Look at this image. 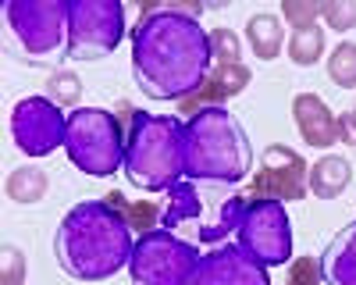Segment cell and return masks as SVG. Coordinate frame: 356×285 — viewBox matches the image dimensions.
Masks as SVG:
<instances>
[{
	"instance_id": "cell-1",
	"label": "cell",
	"mask_w": 356,
	"mask_h": 285,
	"mask_svg": "<svg viewBox=\"0 0 356 285\" xmlns=\"http://www.w3.org/2000/svg\"><path fill=\"white\" fill-rule=\"evenodd\" d=\"M203 4H146L132 28V75L150 100H189L211 75V36L200 25Z\"/></svg>"
},
{
	"instance_id": "cell-2",
	"label": "cell",
	"mask_w": 356,
	"mask_h": 285,
	"mask_svg": "<svg viewBox=\"0 0 356 285\" xmlns=\"http://www.w3.org/2000/svg\"><path fill=\"white\" fill-rule=\"evenodd\" d=\"M136 250L132 225L111 200L75 204L54 236V253L61 271L75 282H104L125 271Z\"/></svg>"
},
{
	"instance_id": "cell-3",
	"label": "cell",
	"mask_w": 356,
	"mask_h": 285,
	"mask_svg": "<svg viewBox=\"0 0 356 285\" xmlns=\"http://www.w3.org/2000/svg\"><path fill=\"white\" fill-rule=\"evenodd\" d=\"M253 171V147L228 107L186 118V179L196 186H239Z\"/></svg>"
},
{
	"instance_id": "cell-4",
	"label": "cell",
	"mask_w": 356,
	"mask_h": 285,
	"mask_svg": "<svg viewBox=\"0 0 356 285\" xmlns=\"http://www.w3.org/2000/svg\"><path fill=\"white\" fill-rule=\"evenodd\" d=\"M125 179L139 193H168L186 179V122L136 111L125 129Z\"/></svg>"
},
{
	"instance_id": "cell-5",
	"label": "cell",
	"mask_w": 356,
	"mask_h": 285,
	"mask_svg": "<svg viewBox=\"0 0 356 285\" xmlns=\"http://www.w3.org/2000/svg\"><path fill=\"white\" fill-rule=\"evenodd\" d=\"M8 36L29 68L61 72L68 57V0H11L4 8Z\"/></svg>"
},
{
	"instance_id": "cell-6",
	"label": "cell",
	"mask_w": 356,
	"mask_h": 285,
	"mask_svg": "<svg viewBox=\"0 0 356 285\" xmlns=\"http://www.w3.org/2000/svg\"><path fill=\"white\" fill-rule=\"evenodd\" d=\"M65 154L89 179H111L125 168V129L104 107H79L68 114Z\"/></svg>"
},
{
	"instance_id": "cell-7",
	"label": "cell",
	"mask_w": 356,
	"mask_h": 285,
	"mask_svg": "<svg viewBox=\"0 0 356 285\" xmlns=\"http://www.w3.org/2000/svg\"><path fill=\"white\" fill-rule=\"evenodd\" d=\"M246 207V196L235 193L221 204H211V196L203 193V186L182 179L178 186H171L161 200V228L175 232V228H196V239L200 243H211V246H225L228 236H235V221H239Z\"/></svg>"
},
{
	"instance_id": "cell-8",
	"label": "cell",
	"mask_w": 356,
	"mask_h": 285,
	"mask_svg": "<svg viewBox=\"0 0 356 285\" xmlns=\"http://www.w3.org/2000/svg\"><path fill=\"white\" fill-rule=\"evenodd\" d=\"M200 256L203 253L193 239H182L168 228H154L136 239L129 278L132 285H193Z\"/></svg>"
},
{
	"instance_id": "cell-9",
	"label": "cell",
	"mask_w": 356,
	"mask_h": 285,
	"mask_svg": "<svg viewBox=\"0 0 356 285\" xmlns=\"http://www.w3.org/2000/svg\"><path fill=\"white\" fill-rule=\"evenodd\" d=\"M235 246L267 271L292 264V221L285 204H278V200H246L239 221H235Z\"/></svg>"
},
{
	"instance_id": "cell-10",
	"label": "cell",
	"mask_w": 356,
	"mask_h": 285,
	"mask_svg": "<svg viewBox=\"0 0 356 285\" xmlns=\"http://www.w3.org/2000/svg\"><path fill=\"white\" fill-rule=\"evenodd\" d=\"M125 40L122 0H68V57L104 61Z\"/></svg>"
},
{
	"instance_id": "cell-11",
	"label": "cell",
	"mask_w": 356,
	"mask_h": 285,
	"mask_svg": "<svg viewBox=\"0 0 356 285\" xmlns=\"http://www.w3.org/2000/svg\"><path fill=\"white\" fill-rule=\"evenodd\" d=\"M68 114L50 97H25L11 107V139L25 157H50L54 150H65Z\"/></svg>"
},
{
	"instance_id": "cell-12",
	"label": "cell",
	"mask_w": 356,
	"mask_h": 285,
	"mask_svg": "<svg viewBox=\"0 0 356 285\" xmlns=\"http://www.w3.org/2000/svg\"><path fill=\"white\" fill-rule=\"evenodd\" d=\"M310 189V164L300 150L275 142L260 154V164L250 175L246 200H278V204H296Z\"/></svg>"
},
{
	"instance_id": "cell-13",
	"label": "cell",
	"mask_w": 356,
	"mask_h": 285,
	"mask_svg": "<svg viewBox=\"0 0 356 285\" xmlns=\"http://www.w3.org/2000/svg\"><path fill=\"white\" fill-rule=\"evenodd\" d=\"M193 285H271V271L246 256L235 243H225L200 256Z\"/></svg>"
},
{
	"instance_id": "cell-14",
	"label": "cell",
	"mask_w": 356,
	"mask_h": 285,
	"mask_svg": "<svg viewBox=\"0 0 356 285\" xmlns=\"http://www.w3.org/2000/svg\"><path fill=\"white\" fill-rule=\"evenodd\" d=\"M292 122H296L300 139L314 150H332L339 142V114L317 93H296L292 97Z\"/></svg>"
},
{
	"instance_id": "cell-15",
	"label": "cell",
	"mask_w": 356,
	"mask_h": 285,
	"mask_svg": "<svg viewBox=\"0 0 356 285\" xmlns=\"http://www.w3.org/2000/svg\"><path fill=\"white\" fill-rule=\"evenodd\" d=\"M253 82V72L246 65H214L211 75L203 79V86L189 97L182 100V114H193L196 111H207V107H225L232 97H239L246 86Z\"/></svg>"
},
{
	"instance_id": "cell-16",
	"label": "cell",
	"mask_w": 356,
	"mask_h": 285,
	"mask_svg": "<svg viewBox=\"0 0 356 285\" xmlns=\"http://www.w3.org/2000/svg\"><path fill=\"white\" fill-rule=\"evenodd\" d=\"M289 43V25L275 11H257L246 22V47L257 61H275Z\"/></svg>"
},
{
	"instance_id": "cell-17",
	"label": "cell",
	"mask_w": 356,
	"mask_h": 285,
	"mask_svg": "<svg viewBox=\"0 0 356 285\" xmlns=\"http://www.w3.org/2000/svg\"><path fill=\"white\" fill-rule=\"evenodd\" d=\"M321 271L328 285H356V221H349L342 232L324 246Z\"/></svg>"
},
{
	"instance_id": "cell-18",
	"label": "cell",
	"mask_w": 356,
	"mask_h": 285,
	"mask_svg": "<svg viewBox=\"0 0 356 285\" xmlns=\"http://www.w3.org/2000/svg\"><path fill=\"white\" fill-rule=\"evenodd\" d=\"M353 182V164L342 154H324L310 164V193L317 200H339Z\"/></svg>"
},
{
	"instance_id": "cell-19",
	"label": "cell",
	"mask_w": 356,
	"mask_h": 285,
	"mask_svg": "<svg viewBox=\"0 0 356 285\" xmlns=\"http://www.w3.org/2000/svg\"><path fill=\"white\" fill-rule=\"evenodd\" d=\"M4 189H8L11 204H18V207H36V204H43L47 193H50V175H47L40 164H18L15 171H8Z\"/></svg>"
},
{
	"instance_id": "cell-20",
	"label": "cell",
	"mask_w": 356,
	"mask_h": 285,
	"mask_svg": "<svg viewBox=\"0 0 356 285\" xmlns=\"http://www.w3.org/2000/svg\"><path fill=\"white\" fill-rule=\"evenodd\" d=\"M285 54L296 68H314L328 57V33L324 25H303V28H289V43H285Z\"/></svg>"
},
{
	"instance_id": "cell-21",
	"label": "cell",
	"mask_w": 356,
	"mask_h": 285,
	"mask_svg": "<svg viewBox=\"0 0 356 285\" xmlns=\"http://www.w3.org/2000/svg\"><path fill=\"white\" fill-rule=\"evenodd\" d=\"M104 200H111V204L125 214V221H129L132 228H139V236L161 228V204H146V200H136V204H132L125 193H111V196H104Z\"/></svg>"
},
{
	"instance_id": "cell-22",
	"label": "cell",
	"mask_w": 356,
	"mask_h": 285,
	"mask_svg": "<svg viewBox=\"0 0 356 285\" xmlns=\"http://www.w3.org/2000/svg\"><path fill=\"white\" fill-rule=\"evenodd\" d=\"M324 72L342 90H356V43L353 40L335 43V50H328V57H324Z\"/></svg>"
},
{
	"instance_id": "cell-23",
	"label": "cell",
	"mask_w": 356,
	"mask_h": 285,
	"mask_svg": "<svg viewBox=\"0 0 356 285\" xmlns=\"http://www.w3.org/2000/svg\"><path fill=\"white\" fill-rule=\"evenodd\" d=\"M47 97L61 107V111H79V107H82V79H79V72H72V68L50 72V79H47Z\"/></svg>"
},
{
	"instance_id": "cell-24",
	"label": "cell",
	"mask_w": 356,
	"mask_h": 285,
	"mask_svg": "<svg viewBox=\"0 0 356 285\" xmlns=\"http://www.w3.org/2000/svg\"><path fill=\"white\" fill-rule=\"evenodd\" d=\"M211 36V57L214 65H243V36L228 25H218V28H207Z\"/></svg>"
},
{
	"instance_id": "cell-25",
	"label": "cell",
	"mask_w": 356,
	"mask_h": 285,
	"mask_svg": "<svg viewBox=\"0 0 356 285\" xmlns=\"http://www.w3.org/2000/svg\"><path fill=\"white\" fill-rule=\"evenodd\" d=\"M321 25L335 33H353L356 28V0H324L321 4Z\"/></svg>"
},
{
	"instance_id": "cell-26",
	"label": "cell",
	"mask_w": 356,
	"mask_h": 285,
	"mask_svg": "<svg viewBox=\"0 0 356 285\" xmlns=\"http://www.w3.org/2000/svg\"><path fill=\"white\" fill-rule=\"evenodd\" d=\"M278 15L285 18L289 28H303L321 22V0H282Z\"/></svg>"
},
{
	"instance_id": "cell-27",
	"label": "cell",
	"mask_w": 356,
	"mask_h": 285,
	"mask_svg": "<svg viewBox=\"0 0 356 285\" xmlns=\"http://www.w3.org/2000/svg\"><path fill=\"white\" fill-rule=\"evenodd\" d=\"M29 264H25V253L15 243H4L0 250V285H25Z\"/></svg>"
},
{
	"instance_id": "cell-28",
	"label": "cell",
	"mask_w": 356,
	"mask_h": 285,
	"mask_svg": "<svg viewBox=\"0 0 356 285\" xmlns=\"http://www.w3.org/2000/svg\"><path fill=\"white\" fill-rule=\"evenodd\" d=\"M324 271H321V256H292L285 285H321Z\"/></svg>"
},
{
	"instance_id": "cell-29",
	"label": "cell",
	"mask_w": 356,
	"mask_h": 285,
	"mask_svg": "<svg viewBox=\"0 0 356 285\" xmlns=\"http://www.w3.org/2000/svg\"><path fill=\"white\" fill-rule=\"evenodd\" d=\"M339 142L356 147V100H353V107H346L339 114Z\"/></svg>"
}]
</instances>
